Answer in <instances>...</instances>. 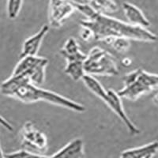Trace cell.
Segmentation results:
<instances>
[{
  "mask_svg": "<svg viewBox=\"0 0 158 158\" xmlns=\"http://www.w3.org/2000/svg\"><path fill=\"white\" fill-rule=\"evenodd\" d=\"M48 25H44L36 34L26 39L22 45V53L20 57L23 58L29 56H37V53L41 46L44 38L49 31Z\"/></svg>",
  "mask_w": 158,
  "mask_h": 158,
  "instance_id": "cell-9",
  "label": "cell"
},
{
  "mask_svg": "<svg viewBox=\"0 0 158 158\" xmlns=\"http://www.w3.org/2000/svg\"><path fill=\"white\" fill-rule=\"evenodd\" d=\"M74 4L76 10L86 17V19L80 21L81 26L89 29L96 40L104 41L112 37L143 42H154L157 40V36L146 28L131 25L97 12L87 3L74 1Z\"/></svg>",
  "mask_w": 158,
  "mask_h": 158,
  "instance_id": "cell-1",
  "label": "cell"
},
{
  "mask_svg": "<svg viewBox=\"0 0 158 158\" xmlns=\"http://www.w3.org/2000/svg\"><path fill=\"white\" fill-rule=\"evenodd\" d=\"M104 42L109 45L114 50L118 52H125L131 47L130 40L121 37H112L104 40Z\"/></svg>",
  "mask_w": 158,
  "mask_h": 158,
  "instance_id": "cell-17",
  "label": "cell"
},
{
  "mask_svg": "<svg viewBox=\"0 0 158 158\" xmlns=\"http://www.w3.org/2000/svg\"><path fill=\"white\" fill-rule=\"evenodd\" d=\"M154 90H158V74L138 69L124 76L123 87L117 93L122 99L135 101Z\"/></svg>",
  "mask_w": 158,
  "mask_h": 158,
  "instance_id": "cell-3",
  "label": "cell"
},
{
  "mask_svg": "<svg viewBox=\"0 0 158 158\" xmlns=\"http://www.w3.org/2000/svg\"><path fill=\"white\" fill-rule=\"evenodd\" d=\"M0 158H5L4 157V153H3V152H2L1 146H0Z\"/></svg>",
  "mask_w": 158,
  "mask_h": 158,
  "instance_id": "cell-22",
  "label": "cell"
},
{
  "mask_svg": "<svg viewBox=\"0 0 158 158\" xmlns=\"http://www.w3.org/2000/svg\"><path fill=\"white\" fill-rule=\"evenodd\" d=\"M48 64L46 58L37 56H29L21 58L13 74H23L29 78V81L35 85H40L44 82L45 70Z\"/></svg>",
  "mask_w": 158,
  "mask_h": 158,
  "instance_id": "cell-5",
  "label": "cell"
},
{
  "mask_svg": "<svg viewBox=\"0 0 158 158\" xmlns=\"http://www.w3.org/2000/svg\"><path fill=\"white\" fill-rule=\"evenodd\" d=\"M1 94L13 97L26 104L45 101L77 112H83L85 108L82 104L66 98L54 92L40 88L32 84L23 74H12L0 85Z\"/></svg>",
  "mask_w": 158,
  "mask_h": 158,
  "instance_id": "cell-2",
  "label": "cell"
},
{
  "mask_svg": "<svg viewBox=\"0 0 158 158\" xmlns=\"http://www.w3.org/2000/svg\"><path fill=\"white\" fill-rule=\"evenodd\" d=\"M94 10L101 14L114 13L118 10V6L114 0H83Z\"/></svg>",
  "mask_w": 158,
  "mask_h": 158,
  "instance_id": "cell-14",
  "label": "cell"
},
{
  "mask_svg": "<svg viewBox=\"0 0 158 158\" xmlns=\"http://www.w3.org/2000/svg\"><path fill=\"white\" fill-rule=\"evenodd\" d=\"M60 53L67 60V62H84L86 57V55H85L80 50L77 40L73 37H70L67 40L62 50L60 51Z\"/></svg>",
  "mask_w": 158,
  "mask_h": 158,
  "instance_id": "cell-13",
  "label": "cell"
},
{
  "mask_svg": "<svg viewBox=\"0 0 158 158\" xmlns=\"http://www.w3.org/2000/svg\"><path fill=\"white\" fill-rule=\"evenodd\" d=\"M76 10L72 0H49V26L59 29L70 15Z\"/></svg>",
  "mask_w": 158,
  "mask_h": 158,
  "instance_id": "cell-6",
  "label": "cell"
},
{
  "mask_svg": "<svg viewBox=\"0 0 158 158\" xmlns=\"http://www.w3.org/2000/svg\"><path fill=\"white\" fill-rule=\"evenodd\" d=\"M5 158H50V156H44V155L37 154V153H32L29 151L22 149L13 153H6L4 154Z\"/></svg>",
  "mask_w": 158,
  "mask_h": 158,
  "instance_id": "cell-19",
  "label": "cell"
},
{
  "mask_svg": "<svg viewBox=\"0 0 158 158\" xmlns=\"http://www.w3.org/2000/svg\"><path fill=\"white\" fill-rule=\"evenodd\" d=\"M101 101H104L118 115V118H120V119L125 124V126L127 128L131 135H137L140 134V130L132 123V121L130 119V118L124 111L122 103V98L118 96V93L114 91L113 89H108L106 90V94L104 96Z\"/></svg>",
  "mask_w": 158,
  "mask_h": 158,
  "instance_id": "cell-7",
  "label": "cell"
},
{
  "mask_svg": "<svg viewBox=\"0 0 158 158\" xmlns=\"http://www.w3.org/2000/svg\"><path fill=\"white\" fill-rule=\"evenodd\" d=\"M81 28H82V29H81L80 34H81V37L85 41H88L91 38H94L93 37V34H92L91 31L89 29L85 27Z\"/></svg>",
  "mask_w": 158,
  "mask_h": 158,
  "instance_id": "cell-20",
  "label": "cell"
},
{
  "mask_svg": "<svg viewBox=\"0 0 158 158\" xmlns=\"http://www.w3.org/2000/svg\"><path fill=\"white\" fill-rule=\"evenodd\" d=\"M158 151V142L123 151L119 158H152Z\"/></svg>",
  "mask_w": 158,
  "mask_h": 158,
  "instance_id": "cell-12",
  "label": "cell"
},
{
  "mask_svg": "<svg viewBox=\"0 0 158 158\" xmlns=\"http://www.w3.org/2000/svg\"><path fill=\"white\" fill-rule=\"evenodd\" d=\"M67 66L65 68V74L70 76L74 81H78L82 79L85 73L83 63L81 61H71L67 62Z\"/></svg>",
  "mask_w": 158,
  "mask_h": 158,
  "instance_id": "cell-16",
  "label": "cell"
},
{
  "mask_svg": "<svg viewBox=\"0 0 158 158\" xmlns=\"http://www.w3.org/2000/svg\"><path fill=\"white\" fill-rule=\"evenodd\" d=\"M0 124H1L2 126H3L7 130V131H12L13 130H14L12 125H11L8 121L6 120L5 118H4L2 116H1V115H0Z\"/></svg>",
  "mask_w": 158,
  "mask_h": 158,
  "instance_id": "cell-21",
  "label": "cell"
},
{
  "mask_svg": "<svg viewBox=\"0 0 158 158\" xmlns=\"http://www.w3.org/2000/svg\"><path fill=\"white\" fill-rule=\"evenodd\" d=\"M84 156V145L80 138L69 142L67 146L56 152L50 158H82Z\"/></svg>",
  "mask_w": 158,
  "mask_h": 158,
  "instance_id": "cell-11",
  "label": "cell"
},
{
  "mask_svg": "<svg viewBox=\"0 0 158 158\" xmlns=\"http://www.w3.org/2000/svg\"><path fill=\"white\" fill-rule=\"evenodd\" d=\"M22 145L25 147L45 151L48 147V140L41 131L36 129L32 123L28 122L22 130Z\"/></svg>",
  "mask_w": 158,
  "mask_h": 158,
  "instance_id": "cell-8",
  "label": "cell"
},
{
  "mask_svg": "<svg viewBox=\"0 0 158 158\" xmlns=\"http://www.w3.org/2000/svg\"><path fill=\"white\" fill-rule=\"evenodd\" d=\"M82 80L87 88L94 95L102 100L104 96L106 94V89L103 87L100 81L97 80L93 75H89V74H85L84 77H82Z\"/></svg>",
  "mask_w": 158,
  "mask_h": 158,
  "instance_id": "cell-15",
  "label": "cell"
},
{
  "mask_svg": "<svg viewBox=\"0 0 158 158\" xmlns=\"http://www.w3.org/2000/svg\"><path fill=\"white\" fill-rule=\"evenodd\" d=\"M123 10L130 24L146 29L150 26L149 20L146 18L143 12L135 5L125 2L123 3Z\"/></svg>",
  "mask_w": 158,
  "mask_h": 158,
  "instance_id": "cell-10",
  "label": "cell"
},
{
  "mask_svg": "<svg viewBox=\"0 0 158 158\" xmlns=\"http://www.w3.org/2000/svg\"><path fill=\"white\" fill-rule=\"evenodd\" d=\"M85 74L89 75L116 76L118 69L113 56L106 50L95 47L86 55L83 63Z\"/></svg>",
  "mask_w": 158,
  "mask_h": 158,
  "instance_id": "cell-4",
  "label": "cell"
},
{
  "mask_svg": "<svg viewBox=\"0 0 158 158\" xmlns=\"http://www.w3.org/2000/svg\"><path fill=\"white\" fill-rule=\"evenodd\" d=\"M23 0H8L7 1V15L10 19H15L19 15L22 9Z\"/></svg>",
  "mask_w": 158,
  "mask_h": 158,
  "instance_id": "cell-18",
  "label": "cell"
}]
</instances>
